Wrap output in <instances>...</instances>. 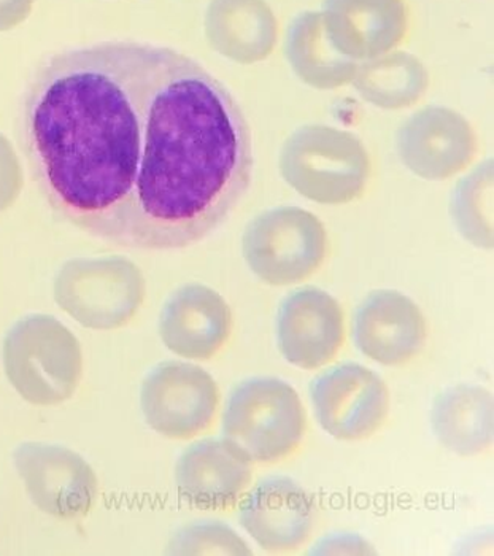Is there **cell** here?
I'll return each mask as SVG.
<instances>
[{"mask_svg": "<svg viewBox=\"0 0 494 556\" xmlns=\"http://www.w3.org/2000/svg\"><path fill=\"white\" fill-rule=\"evenodd\" d=\"M219 404L218 383L193 363L156 364L140 387V408L147 425L173 441H190L211 431Z\"/></svg>", "mask_w": 494, "mask_h": 556, "instance_id": "52a82bcc", "label": "cell"}, {"mask_svg": "<svg viewBox=\"0 0 494 556\" xmlns=\"http://www.w3.org/2000/svg\"><path fill=\"white\" fill-rule=\"evenodd\" d=\"M321 18L334 50L355 63L396 50L410 27L406 0H325Z\"/></svg>", "mask_w": 494, "mask_h": 556, "instance_id": "4fadbf2b", "label": "cell"}, {"mask_svg": "<svg viewBox=\"0 0 494 556\" xmlns=\"http://www.w3.org/2000/svg\"><path fill=\"white\" fill-rule=\"evenodd\" d=\"M36 0H0V33L15 29L29 18Z\"/></svg>", "mask_w": 494, "mask_h": 556, "instance_id": "d4e9b609", "label": "cell"}, {"mask_svg": "<svg viewBox=\"0 0 494 556\" xmlns=\"http://www.w3.org/2000/svg\"><path fill=\"white\" fill-rule=\"evenodd\" d=\"M242 255L263 283L293 287L321 269L328 256V232L312 212L280 205L264 211L246 225Z\"/></svg>", "mask_w": 494, "mask_h": 556, "instance_id": "8992f818", "label": "cell"}, {"mask_svg": "<svg viewBox=\"0 0 494 556\" xmlns=\"http://www.w3.org/2000/svg\"><path fill=\"white\" fill-rule=\"evenodd\" d=\"M284 56L302 84L320 91L352 84L359 64L334 50L326 37L321 12H304L293 20L284 39Z\"/></svg>", "mask_w": 494, "mask_h": 556, "instance_id": "d6986e66", "label": "cell"}, {"mask_svg": "<svg viewBox=\"0 0 494 556\" xmlns=\"http://www.w3.org/2000/svg\"><path fill=\"white\" fill-rule=\"evenodd\" d=\"M221 429L223 438L253 465H276L301 448L307 412L290 383L279 377H250L229 393Z\"/></svg>", "mask_w": 494, "mask_h": 556, "instance_id": "3957f363", "label": "cell"}, {"mask_svg": "<svg viewBox=\"0 0 494 556\" xmlns=\"http://www.w3.org/2000/svg\"><path fill=\"white\" fill-rule=\"evenodd\" d=\"M311 494L288 477H269L250 486L239 503L240 527L269 554L297 551L314 531Z\"/></svg>", "mask_w": 494, "mask_h": 556, "instance_id": "5bb4252c", "label": "cell"}, {"mask_svg": "<svg viewBox=\"0 0 494 556\" xmlns=\"http://www.w3.org/2000/svg\"><path fill=\"white\" fill-rule=\"evenodd\" d=\"M315 417L331 438L359 442L372 438L390 415L385 380L359 363H341L321 372L311 386Z\"/></svg>", "mask_w": 494, "mask_h": 556, "instance_id": "ba28073f", "label": "cell"}, {"mask_svg": "<svg viewBox=\"0 0 494 556\" xmlns=\"http://www.w3.org/2000/svg\"><path fill=\"white\" fill-rule=\"evenodd\" d=\"M311 555H376L372 545L358 533L322 535L312 545Z\"/></svg>", "mask_w": 494, "mask_h": 556, "instance_id": "cb8c5ba5", "label": "cell"}, {"mask_svg": "<svg viewBox=\"0 0 494 556\" xmlns=\"http://www.w3.org/2000/svg\"><path fill=\"white\" fill-rule=\"evenodd\" d=\"M9 382L33 406L71 400L84 377V352L74 332L51 315L33 314L15 323L2 345Z\"/></svg>", "mask_w": 494, "mask_h": 556, "instance_id": "277c9868", "label": "cell"}, {"mask_svg": "<svg viewBox=\"0 0 494 556\" xmlns=\"http://www.w3.org/2000/svg\"><path fill=\"white\" fill-rule=\"evenodd\" d=\"M23 187L24 177L18 154L9 139L0 134V214L15 204Z\"/></svg>", "mask_w": 494, "mask_h": 556, "instance_id": "603a6c76", "label": "cell"}, {"mask_svg": "<svg viewBox=\"0 0 494 556\" xmlns=\"http://www.w3.org/2000/svg\"><path fill=\"white\" fill-rule=\"evenodd\" d=\"M170 555H252L249 544L221 521H195L178 530L167 545Z\"/></svg>", "mask_w": 494, "mask_h": 556, "instance_id": "7402d4cb", "label": "cell"}, {"mask_svg": "<svg viewBox=\"0 0 494 556\" xmlns=\"http://www.w3.org/2000/svg\"><path fill=\"white\" fill-rule=\"evenodd\" d=\"M276 338L284 362L302 370L321 369L344 349V307L321 288H297L280 302Z\"/></svg>", "mask_w": 494, "mask_h": 556, "instance_id": "8fae6325", "label": "cell"}, {"mask_svg": "<svg viewBox=\"0 0 494 556\" xmlns=\"http://www.w3.org/2000/svg\"><path fill=\"white\" fill-rule=\"evenodd\" d=\"M353 341L370 362L403 367L414 362L427 345V317L407 294L376 290L356 308Z\"/></svg>", "mask_w": 494, "mask_h": 556, "instance_id": "7c38bea8", "label": "cell"}, {"mask_svg": "<svg viewBox=\"0 0 494 556\" xmlns=\"http://www.w3.org/2000/svg\"><path fill=\"white\" fill-rule=\"evenodd\" d=\"M401 163L421 180L445 181L471 167L479 139L469 119L441 105L408 116L396 134Z\"/></svg>", "mask_w": 494, "mask_h": 556, "instance_id": "30bf717a", "label": "cell"}, {"mask_svg": "<svg viewBox=\"0 0 494 556\" xmlns=\"http://www.w3.org/2000/svg\"><path fill=\"white\" fill-rule=\"evenodd\" d=\"M352 84L367 104L396 112L414 108L423 99L430 88V74L417 56L394 50L358 64Z\"/></svg>", "mask_w": 494, "mask_h": 556, "instance_id": "ffe728a7", "label": "cell"}, {"mask_svg": "<svg viewBox=\"0 0 494 556\" xmlns=\"http://www.w3.org/2000/svg\"><path fill=\"white\" fill-rule=\"evenodd\" d=\"M279 169L284 184L302 198L320 205H346L366 193L372 160L355 134L305 125L284 140Z\"/></svg>", "mask_w": 494, "mask_h": 556, "instance_id": "7a4b0ae2", "label": "cell"}, {"mask_svg": "<svg viewBox=\"0 0 494 556\" xmlns=\"http://www.w3.org/2000/svg\"><path fill=\"white\" fill-rule=\"evenodd\" d=\"M232 328L228 301L202 283L178 288L160 315L161 341L174 355L193 362L215 358L231 339Z\"/></svg>", "mask_w": 494, "mask_h": 556, "instance_id": "9a60e30c", "label": "cell"}, {"mask_svg": "<svg viewBox=\"0 0 494 556\" xmlns=\"http://www.w3.org/2000/svg\"><path fill=\"white\" fill-rule=\"evenodd\" d=\"M493 160L469 172L456 185L451 199V215L456 231L476 249L493 250Z\"/></svg>", "mask_w": 494, "mask_h": 556, "instance_id": "44dd1931", "label": "cell"}, {"mask_svg": "<svg viewBox=\"0 0 494 556\" xmlns=\"http://www.w3.org/2000/svg\"><path fill=\"white\" fill-rule=\"evenodd\" d=\"M204 27L208 45L236 64L263 63L279 42V22L266 0H212Z\"/></svg>", "mask_w": 494, "mask_h": 556, "instance_id": "e0dca14e", "label": "cell"}, {"mask_svg": "<svg viewBox=\"0 0 494 556\" xmlns=\"http://www.w3.org/2000/svg\"><path fill=\"white\" fill-rule=\"evenodd\" d=\"M178 493L202 510H231L253 483V463L221 439L194 442L175 465Z\"/></svg>", "mask_w": 494, "mask_h": 556, "instance_id": "2e32d148", "label": "cell"}, {"mask_svg": "<svg viewBox=\"0 0 494 556\" xmlns=\"http://www.w3.org/2000/svg\"><path fill=\"white\" fill-rule=\"evenodd\" d=\"M30 167L54 212L88 235L175 250L214 232L252 184V130L232 92L160 45L53 54L24 98Z\"/></svg>", "mask_w": 494, "mask_h": 556, "instance_id": "6da1fadb", "label": "cell"}, {"mask_svg": "<svg viewBox=\"0 0 494 556\" xmlns=\"http://www.w3.org/2000/svg\"><path fill=\"white\" fill-rule=\"evenodd\" d=\"M493 394L477 383H456L432 401L431 429L442 447L463 458L493 445Z\"/></svg>", "mask_w": 494, "mask_h": 556, "instance_id": "ac0fdd59", "label": "cell"}, {"mask_svg": "<svg viewBox=\"0 0 494 556\" xmlns=\"http://www.w3.org/2000/svg\"><path fill=\"white\" fill-rule=\"evenodd\" d=\"M13 465L37 509L58 520H80L94 509L99 482L80 453L64 445L24 442Z\"/></svg>", "mask_w": 494, "mask_h": 556, "instance_id": "9c48e42d", "label": "cell"}, {"mask_svg": "<svg viewBox=\"0 0 494 556\" xmlns=\"http://www.w3.org/2000/svg\"><path fill=\"white\" fill-rule=\"evenodd\" d=\"M54 301L78 325L113 331L128 325L145 301L142 270L125 256L75 257L53 285Z\"/></svg>", "mask_w": 494, "mask_h": 556, "instance_id": "5b68a950", "label": "cell"}]
</instances>
